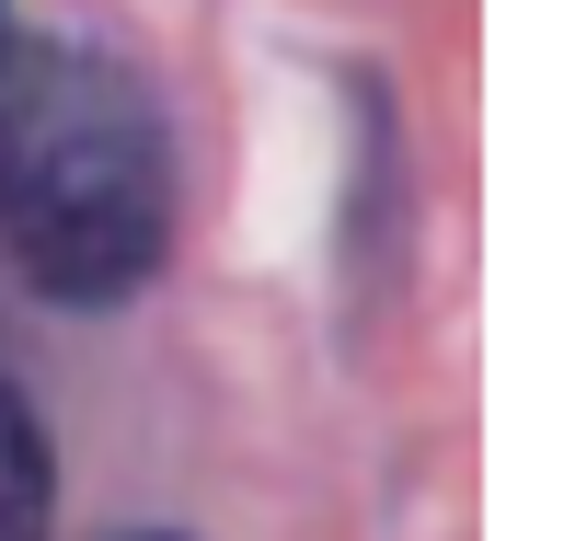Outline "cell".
Here are the masks:
<instances>
[{"mask_svg":"<svg viewBox=\"0 0 564 541\" xmlns=\"http://www.w3.org/2000/svg\"><path fill=\"white\" fill-rule=\"evenodd\" d=\"M46 496H58V473H46V426L0 392V541H46Z\"/></svg>","mask_w":564,"mask_h":541,"instance_id":"cell-2","label":"cell"},{"mask_svg":"<svg viewBox=\"0 0 564 541\" xmlns=\"http://www.w3.org/2000/svg\"><path fill=\"white\" fill-rule=\"evenodd\" d=\"M0 242L69 312H116L173 253V139L150 82L69 35H0Z\"/></svg>","mask_w":564,"mask_h":541,"instance_id":"cell-1","label":"cell"}]
</instances>
